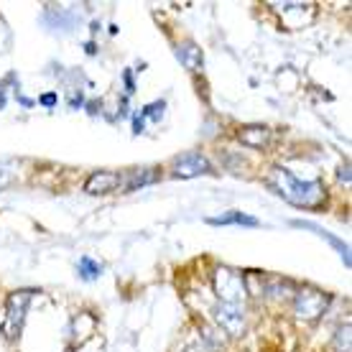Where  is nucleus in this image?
<instances>
[{
  "label": "nucleus",
  "mask_w": 352,
  "mask_h": 352,
  "mask_svg": "<svg viewBox=\"0 0 352 352\" xmlns=\"http://www.w3.org/2000/svg\"><path fill=\"white\" fill-rule=\"evenodd\" d=\"M340 182H350V166L340 168Z\"/></svg>",
  "instance_id": "nucleus-20"
},
{
  "label": "nucleus",
  "mask_w": 352,
  "mask_h": 352,
  "mask_svg": "<svg viewBox=\"0 0 352 352\" xmlns=\"http://www.w3.org/2000/svg\"><path fill=\"white\" fill-rule=\"evenodd\" d=\"M100 273H102V265L95 263L92 258L85 256V258L80 261V276H82V278H87V281H92V278H97Z\"/></svg>",
  "instance_id": "nucleus-13"
},
{
  "label": "nucleus",
  "mask_w": 352,
  "mask_h": 352,
  "mask_svg": "<svg viewBox=\"0 0 352 352\" xmlns=\"http://www.w3.org/2000/svg\"><path fill=\"white\" fill-rule=\"evenodd\" d=\"M329 307V296L317 289H301L294 299V311L301 322H317Z\"/></svg>",
  "instance_id": "nucleus-4"
},
{
  "label": "nucleus",
  "mask_w": 352,
  "mask_h": 352,
  "mask_svg": "<svg viewBox=\"0 0 352 352\" xmlns=\"http://www.w3.org/2000/svg\"><path fill=\"white\" fill-rule=\"evenodd\" d=\"M271 8L283 18L289 28H304V23H309L317 13L314 3H271Z\"/></svg>",
  "instance_id": "nucleus-5"
},
{
  "label": "nucleus",
  "mask_w": 352,
  "mask_h": 352,
  "mask_svg": "<svg viewBox=\"0 0 352 352\" xmlns=\"http://www.w3.org/2000/svg\"><path fill=\"white\" fill-rule=\"evenodd\" d=\"M337 347H340V350H350V324H344L342 329H340V332H337Z\"/></svg>",
  "instance_id": "nucleus-14"
},
{
  "label": "nucleus",
  "mask_w": 352,
  "mask_h": 352,
  "mask_svg": "<svg viewBox=\"0 0 352 352\" xmlns=\"http://www.w3.org/2000/svg\"><path fill=\"white\" fill-rule=\"evenodd\" d=\"M268 186L278 197H283L286 202H291L294 207H301V210H319L324 204V184L319 179L301 182V179H296V176L291 174L289 168H281V166L271 168Z\"/></svg>",
  "instance_id": "nucleus-1"
},
{
  "label": "nucleus",
  "mask_w": 352,
  "mask_h": 352,
  "mask_svg": "<svg viewBox=\"0 0 352 352\" xmlns=\"http://www.w3.org/2000/svg\"><path fill=\"white\" fill-rule=\"evenodd\" d=\"M294 225H296V228L314 230V232H317V235H322V238H327V240H329V243H332V245L337 248V250H340V256H342L344 265H350V248L344 245V243H340V240H337L335 235H329V232H324V230H322V228H317V225H311V222H294Z\"/></svg>",
  "instance_id": "nucleus-12"
},
{
  "label": "nucleus",
  "mask_w": 352,
  "mask_h": 352,
  "mask_svg": "<svg viewBox=\"0 0 352 352\" xmlns=\"http://www.w3.org/2000/svg\"><path fill=\"white\" fill-rule=\"evenodd\" d=\"M238 138L250 148H265L271 143V131L265 125H245V128H240Z\"/></svg>",
  "instance_id": "nucleus-10"
},
{
  "label": "nucleus",
  "mask_w": 352,
  "mask_h": 352,
  "mask_svg": "<svg viewBox=\"0 0 352 352\" xmlns=\"http://www.w3.org/2000/svg\"><path fill=\"white\" fill-rule=\"evenodd\" d=\"M133 131L135 133L143 131V115H135V118H133Z\"/></svg>",
  "instance_id": "nucleus-19"
},
{
  "label": "nucleus",
  "mask_w": 352,
  "mask_h": 352,
  "mask_svg": "<svg viewBox=\"0 0 352 352\" xmlns=\"http://www.w3.org/2000/svg\"><path fill=\"white\" fill-rule=\"evenodd\" d=\"M38 102H41L44 107H54V105H56V95H54V92H49V95H44Z\"/></svg>",
  "instance_id": "nucleus-18"
},
{
  "label": "nucleus",
  "mask_w": 352,
  "mask_h": 352,
  "mask_svg": "<svg viewBox=\"0 0 352 352\" xmlns=\"http://www.w3.org/2000/svg\"><path fill=\"white\" fill-rule=\"evenodd\" d=\"M143 118H153V120H159L161 115H164V102H151V105H146V110H143Z\"/></svg>",
  "instance_id": "nucleus-15"
},
{
  "label": "nucleus",
  "mask_w": 352,
  "mask_h": 352,
  "mask_svg": "<svg viewBox=\"0 0 352 352\" xmlns=\"http://www.w3.org/2000/svg\"><path fill=\"white\" fill-rule=\"evenodd\" d=\"M125 87H128V92H133V77H131V72H125Z\"/></svg>",
  "instance_id": "nucleus-21"
},
{
  "label": "nucleus",
  "mask_w": 352,
  "mask_h": 352,
  "mask_svg": "<svg viewBox=\"0 0 352 352\" xmlns=\"http://www.w3.org/2000/svg\"><path fill=\"white\" fill-rule=\"evenodd\" d=\"M176 56H179V62L184 64L189 72H199L204 64V56H202V49L194 44V41H184V44L176 46Z\"/></svg>",
  "instance_id": "nucleus-9"
},
{
  "label": "nucleus",
  "mask_w": 352,
  "mask_h": 352,
  "mask_svg": "<svg viewBox=\"0 0 352 352\" xmlns=\"http://www.w3.org/2000/svg\"><path fill=\"white\" fill-rule=\"evenodd\" d=\"M210 225H245V228H258V220L250 217V214H243V212H228V214H220V217H207Z\"/></svg>",
  "instance_id": "nucleus-11"
},
{
  "label": "nucleus",
  "mask_w": 352,
  "mask_h": 352,
  "mask_svg": "<svg viewBox=\"0 0 352 352\" xmlns=\"http://www.w3.org/2000/svg\"><path fill=\"white\" fill-rule=\"evenodd\" d=\"M10 182H13V168L6 166V164H0V189H6Z\"/></svg>",
  "instance_id": "nucleus-17"
},
{
  "label": "nucleus",
  "mask_w": 352,
  "mask_h": 352,
  "mask_svg": "<svg viewBox=\"0 0 352 352\" xmlns=\"http://www.w3.org/2000/svg\"><path fill=\"white\" fill-rule=\"evenodd\" d=\"M212 286H214V294H217L220 301L243 307L248 289H245V278H243L240 271L228 268V265H220V268L214 271V276H212Z\"/></svg>",
  "instance_id": "nucleus-3"
},
{
  "label": "nucleus",
  "mask_w": 352,
  "mask_h": 352,
  "mask_svg": "<svg viewBox=\"0 0 352 352\" xmlns=\"http://www.w3.org/2000/svg\"><path fill=\"white\" fill-rule=\"evenodd\" d=\"M118 186H123V176L115 174V171H95L85 182V192L87 194H107L115 192Z\"/></svg>",
  "instance_id": "nucleus-8"
},
{
  "label": "nucleus",
  "mask_w": 352,
  "mask_h": 352,
  "mask_svg": "<svg viewBox=\"0 0 352 352\" xmlns=\"http://www.w3.org/2000/svg\"><path fill=\"white\" fill-rule=\"evenodd\" d=\"M148 182H153V174H133V176H131V182L125 184V189H135V186L148 184Z\"/></svg>",
  "instance_id": "nucleus-16"
},
{
  "label": "nucleus",
  "mask_w": 352,
  "mask_h": 352,
  "mask_svg": "<svg viewBox=\"0 0 352 352\" xmlns=\"http://www.w3.org/2000/svg\"><path fill=\"white\" fill-rule=\"evenodd\" d=\"M34 289H21V291H13L6 301V317H3V335L8 337V340H18L21 335V329H23V322H26V311H28V304L34 299Z\"/></svg>",
  "instance_id": "nucleus-2"
},
{
  "label": "nucleus",
  "mask_w": 352,
  "mask_h": 352,
  "mask_svg": "<svg viewBox=\"0 0 352 352\" xmlns=\"http://www.w3.org/2000/svg\"><path fill=\"white\" fill-rule=\"evenodd\" d=\"M214 319H217V324L232 337H240L245 332V311H243V307H238V304H225V301H220V304L214 307Z\"/></svg>",
  "instance_id": "nucleus-6"
},
{
  "label": "nucleus",
  "mask_w": 352,
  "mask_h": 352,
  "mask_svg": "<svg viewBox=\"0 0 352 352\" xmlns=\"http://www.w3.org/2000/svg\"><path fill=\"white\" fill-rule=\"evenodd\" d=\"M210 161L204 159L202 153L189 151V153H182L174 159V176H179V179H192V176H202L210 174Z\"/></svg>",
  "instance_id": "nucleus-7"
}]
</instances>
